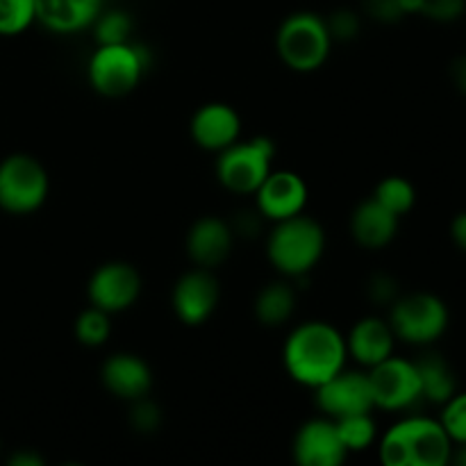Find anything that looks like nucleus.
Listing matches in <instances>:
<instances>
[{"label":"nucleus","instance_id":"nucleus-1","mask_svg":"<svg viewBox=\"0 0 466 466\" xmlns=\"http://www.w3.org/2000/svg\"><path fill=\"white\" fill-rule=\"evenodd\" d=\"M346 337L332 323L319 319L296 326L282 346L287 376L309 390H317L346 369Z\"/></svg>","mask_w":466,"mask_h":466},{"label":"nucleus","instance_id":"nucleus-2","mask_svg":"<svg viewBox=\"0 0 466 466\" xmlns=\"http://www.w3.org/2000/svg\"><path fill=\"white\" fill-rule=\"evenodd\" d=\"M378 455L385 466H446L453 441L440 419L405 417L378 440Z\"/></svg>","mask_w":466,"mask_h":466},{"label":"nucleus","instance_id":"nucleus-3","mask_svg":"<svg viewBox=\"0 0 466 466\" xmlns=\"http://www.w3.org/2000/svg\"><path fill=\"white\" fill-rule=\"evenodd\" d=\"M326 253V230L317 218L296 214L273 223L267 237V258L278 273L294 280L314 271Z\"/></svg>","mask_w":466,"mask_h":466},{"label":"nucleus","instance_id":"nucleus-4","mask_svg":"<svg viewBox=\"0 0 466 466\" xmlns=\"http://www.w3.org/2000/svg\"><path fill=\"white\" fill-rule=\"evenodd\" d=\"M332 44L326 16L309 9L289 14L276 32L278 57L296 73H314L326 66Z\"/></svg>","mask_w":466,"mask_h":466},{"label":"nucleus","instance_id":"nucleus-5","mask_svg":"<svg viewBox=\"0 0 466 466\" xmlns=\"http://www.w3.org/2000/svg\"><path fill=\"white\" fill-rule=\"evenodd\" d=\"M150 66L148 50L132 41L100 44L86 62V77L96 94L103 98H123L144 80Z\"/></svg>","mask_w":466,"mask_h":466},{"label":"nucleus","instance_id":"nucleus-6","mask_svg":"<svg viewBox=\"0 0 466 466\" xmlns=\"http://www.w3.org/2000/svg\"><path fill=\"white\" fill-rule=\"evenodd\" d=\"M276 144L271 137L258 135L253 139H237L226 150L217 153L214 173L221 187L237 196H253L264 177L273 171Z\"/></svg>","mask_w":466,"mask_h":466},{"label":"nucleus","instance_id":"nucleus-7","mask_svg":"<svg viewBox=\"0 0 466 466\" xmlns=\"http://www.w3.org/2000/svg\"><path fill=\"white\" fill-rule=\"evenodd\" d=\"M50 194V176L30 153H12L0 162V209L27 217L41 209Z\"/></svg>","mask_w":466,"mask_h":466},{"label":"nucleus","instance_id":"nucleus-8","mask_svg":"<svg viewBox=\"0 0 466 466\" xmlns=\"http://www.w3.org/2000/svg\"><path fill=\"white\" fill-rule=\"evenodd\" d=\"M390 326L396 339L412 346H431L449 330L451 314L444 300L431 291L400 294L390 305Z\"/></svg>","mask_w":466,"mask_h":466},{"label":"nucleus","instance_id":"nucleus-9","mask_svg":"<svg viewBox=\"0 0 466 466\" xmlns=\"http://www.w3.org/2000/svg\"><path fill=\"white\" fill-rule=\"evenodd\" d=\"M369 382H371L373 403L385 412H408L423 403L421 378H419L417 364L405 358L382 360L380 364L369 369Z\"/></svg>","mask_w":466,"mask_h":466},{"label":"nucleus","instance_id":"nucleus-10","mask_svg":"<svg viewBox=\"0 0 466 466\" xmlns=\"http://www.w3.org/2000/svg\"><path fill=\"white\" fill-rule=\"evenodd\" d=\"M141 291H144V278L139 268L123 259L100 264L86 282L89 305L107 314H121L130 309L139 300Z\"/></svg>","mask_w":466,"mask_h":466},{"label":"nucleus","instance_id":"nucleus-11","mask_svg":"<svg viewBox=\"0 0 466 466\" xmlns=\"http://www.w3.org/2000/svg\"><path fill=\"white\" fill-rule=\"evenodd\" d=\"M314 403H317L319 412L332 421L350 417V414L373 412L376 403H373L369 373L341 369L337 376H332L330 380L314 390Z\"/></svg>","mask_w":466,"mask_h":466},{"label":"nucleus","instance_id":"nucleus-12","mask_svg":"<svg viewBox=\"0 0 466 466\" xmlns=\"http://www.w3.org/2000/svg\"><path fill=\"white\" fill-rule=\"evenodd\" d=\"M221 300V285L209 268L194 267L182 273L171 289L173 314L185 326H203L217 312Z\"/></svg>","mask_w":466,"mask_h":466},{"label":"nucleus","instance_id":"nucleus-13","mask_svg":"<svg viewBox=\"0 0 466 466\" xmlns=\"http://www.w3.org/2000/svg\"><path fill=\"white\" fill-rule=\"evenodd\" d=\"M255 209L264 221H285V218L303 214L308 208V182L294 171H271L255 191Z\"/></svg>","mask_w":466,"mask_h":466},{"label":"nucleus","instance_id":"nucleus-14","mask_svg":"<svg viewBox=\"0 0 466 466\" xmlns=\"http://www.w3.org/2000/svg\"><path fill=\"white\" fill-rule=\"evenodd\" d=\"M291 455L299 466H339L349 458L332 419H309L296 431Z\"/></svg>","mask_w":466,"mask_h":466},{"label":"nucleus","instance_id":"nucleus-15","mask_svg":"<svg viewBox=\"0 0 466 466\" xmlns=\"http://www.w3.org/2000/svg\"><path fill=\"white\" fill-rule=\"evenodd\" d=\"M235 239L237 237L232 232L230 221L218 217H200L198 221L191 223L189 232H187V258L196 267L214 271L228 262L232 248H235Z\"/></svg>","mask_w":466,"mask_h":466},{"label":"nucleus","instance_id":"nucleus-16","mask_svg":"<svg viewBox=\"0 0 466 466\" xmlns=\"http://www.w3.org/2000/svg\"><path fill=\"white\" fill-rule=\"evenodd\" d=\"M189 135L198 148L221 153L241 137V116L228 103H205L189 121Z\"/></svg>","mask_w":466,"mask_h":466},{"label":"nucleus","instance_id":"nucleus-17","mask_svg":"<svg viewBox=\"0 0 466 466\" xmlns=\"http://www.w3.org/2000/svg\"><path fill=\"white\" fill-rule=\"evenodd\" d=\"M100 380L105 390L126 403L144 399L153 390V369L137 353H114L100 367Z\"/></svg>","mask_w":466,"mask_h":466},{"label":"nucleus","instance_id":"nucleus-18","mask_svg":"<svg viewBox=\"0 0 466 466\" xmlns=\"http://www.w3.org/2000/svg\"><path fill=\"white\" fill-rule=\"evenodd\" d=\"M105 0H35L36 23L59 36L91 30Z\"/></svg>","mask_w":466,"mask_h":466},{"label":"nucleus","instance_id":"nucleus-19","mask_svg":"<svg viewBox=\"0 0 466 466\" xmlns=\"http://www.w3.org/2000/svg\"><path fill=\"white\" fill-rule=\"evenodd\" d=\"M346 337V350L349 358L362 367L371 369L382 360L391 358L396 349V335L390 321L380 317H362L353 323Z\"/></svg>","mask_w":466,"mask_h":466},{"label":"nucleus","instance_id":"nucleus-20","mask_svg":"<svg viewBox=\"0 0 466 466\" xmlns=\"http://www.w3.org/2000/svg\"><path fill=\"white\" fill-rule=\"evenodd\" d=\"M400 218L382 208L376 198H367L350 214V235L367 250H382L399 235Z\"/></svg>","mask_w":466,"mask_h":466},{"label":"nucleus","instance_id":"nucleus-21","mask_svg":"<svg viewBox=\"0 0 466 466\" xmlns=\"http://www.w3.org/2000/svg\"><path fill=\"white\" fill-rule=\"evenodd\" d=\"M296 289L287 280H273L258 291L253 303L255 319L264 328H282L296 312Z\"/></svg>","mask_w":466,"mask_h":466},{"label":"nucleus","instance_id":"nucleus-22","mask_svg":"<svg viewBox=\"0 0 466 466\" xmlns=\"http://www.w3.org/2000/svg\"><path fill=\"white\" fill-rule=\"evenodd\" d=\"M414 364H417L419 378H421L423 403L444 405L458 391L455 371L440 353L421 355L419 360H414Z\"/></svg>","mask_w":466,"mask_h":466},{"label":"nucleus","instance_id":"nucleus-23","mask_svg":"<svg viewBox=\"0 0 466 466\" xmlns=\"http://www.w3.org/2000/svg\"><path fill=\"white\" fill-rule=\"evenodd\" d=\"M371 198H376L382 208L390 209L391 214H396L399 218H403L405 214L412 212V208L417 205V189H414L412 182L403 176H387L373 189Z\"/></svg>","mask_w":466,"mask_h":466},{"label":"nucleus","instance_id":"nucleus-24","mask_svg":"<svg viewBox=\"0 0 466 466\" xmlns=\"http://www.w3.org/2000/svg\"><path fill=\"white\" fill-rule=\"evenodd\" d=\"M337 432H339L341 441H344L346 451L350 453H362V451L371 449L378 441V426L373 421L371 412L350 414V417L335 419Z\"/></svg>","mask_w":466,"mask_h":466},{"label":"nucleus","instance_id":"nucleus-25","mask_svg":"<svg viewBox=\"0 0 466 466\" xmlns=\"http://www.w3.org/2000/svg\"><path fill=\"white\" fill-rule=\"evenodd\" d=\"M73 332H76L77 344L86 346V349H100L112 337V314L89 305L77 314Z\"/></svg>","mask_w":466,"mask_h":466},{"label":"nucleus","instance_id":"nucleus-26","mask_svg":"<svg viewBox=\"0 0 466 466\" xmlns=\"http://www.w3.org/2000/svg\"><path fill=\"white\" fill-rule=\"evenodd\" d=\"M94 39L96 44H123L130 41L132 30H135V21L130 14L121 7H103L96 16L94 25Z\"/></svg>","mask_w":466,"mask_h":466},{"label":"nucleus","instance_id":"nucleus-27","mask_svg":"<svg viewBox=\"0 0 466 466\" xmlns=\"http://www.w3.org/2000/svg\"><path fill=\"white\" fill-rule=\"evenodd\" d=\"M35 23V0H0V36L23 35Z\"/></svg>","mask_w":466,"mask_h":466},{"label":"nucleus","instance_id":"nucleus-28","mask_svg":"<svg viewBox=\"0 0 466 466\" xmlns=\"http://www.w3.org/2000/svg\"><path fill=\"white\" fill-rule=\"evenodd\" d=\"M440 423L444 426L446 435L451 437L453 446L466 444V391H455L441 405Z\"/></svg>","mask_w":466,"mask_h":466},{"label":"nucleus","instance_id":"nucleus-29","mask_svg":"<svg viewBox=\"0 0 466 466\" xmlns=\"http://www.w3.org/2000/svg\"><path fill=\"white\" fill-rule=\"evenodd\" d=\"M127 421L130 428L139 435H155V432L162 428V408H159L155 400H150L148 396L144 399H137L130 403V412H127Z\"/></svg>","mask_w":466,"mask_h":466},{"label":"nucleus","instance_id":"nucleus-30","mask_svg":"<svg viewBox=\"0 0 466 466\" xmlns=\"http://www.w3.org/2000/svg\"><path fill=\"white\" fill-rule=\"evenodd\" d=\"M326 23L332 41L349 44V41H355L360 36V30H362V14L358 9L339 7L330 16H326Z\"/></svg>","mask_w":466,"mask_h":466},{"label":"nucleus","instance_id":"nucleus-31","mask_svg":"<svg viewBox=\"0 0 466 466\" xmlns=\"http://www.w3.org/2000/svg\"><path fill=\"white\" fill-rule=\"evenodd\" d=\"M466 12V0H419V16L437 23H453Z\"/></svg>","mask_w":466,"mask_h":466},{"label":"nucleus","instance_id":"nucleus-32","mask_svg":"<svg viewBox=\"0 0 466 466\" xmlns=\"http://www.w3.org/2000/svg\"><path fill=\"white\" fill-rule=\"evenodd\" d=\"M367 296L371 303L390 308V305L400 296L399 280H396L391 273H385V271L373 273V276L367 280Z\"/></svg>","mask_w":466,"mask_h":466},{"label":"nucleus","instance_id":"nucleus-33","mask_svg":"<svg viewBox=\"0 0 466 466\" xmlns=\"http://www.w3.org/2000/svg\"><path fill=\"white\" fill-rule=\"evenodd\" d=\"M360 14L376 23H399L405 16L399 0H360Z\"/></svg>","mask_w":466,"mask_h":466},{"label":"nucleus","instance_id":"nucleus-34","mask_svg":"<svg viewBox=\"0 0 466 466\" xmlns=\"http://www.w3.org/2000/svg\"><path fill=\"white\" fill-rule=\"evenodd\" d=\"M264 217L258 209H241L235 218L230 221L235 237H258L262 230Z\"/></svg>","mask_w":466,"mask_h":466},{"label":"nucleus","instance_id":"nucleus-35","mask_svg":"<svg viewBox=\"0 0 466 466\" xmlns=\"http://www.w3.org/2000/svg\"><path fill=\"white\" fill-rule=\"evenodd\" d=\"M451 239L462 253H466V212L455 214L451 221Z\"/></svg>","mask_w":466,"mask_h":466},{"label":"nucleus","instance_id":"nucleus-36","mask_svg":"<svg viewBox=\"0 0 466 466\" xmlns=\"http://www.w3.org/2000/svg\"><path fill=\"white\" fill-rule=\"evenodd\" d=\"M9 466H44V458H41L36 451L30 449H21L7 460Z\"/></svg>","mask_w":466,"mask_h":466},{"label":"nucleus","instance_id":"nucleus-37","mask_svg":"<svg viewBox=\"0 0 466 466\" xmlns=\"http://www.w3.org/2000/svg\"><path fill=\"white\" fill-rule=\"evenodd\" d=\"M451 80L458 86V91H462L466 96V55H462V57H458L451 64Z\"/></svg>","mask_w":466,"mask_h":466},{"label":"nucleus","instance_id":"nucleus-38","mask_svg":"<svg viewBox=\"0 0 466 466\" xmlns=\"http://www.w3.org/2000/svg\"><path fill=\"white\" fill-rule=\"evenodd\" d=\"M451 462L466 466V444H458L453 446V455H451Z\"/></svg>","mask_w":466,"mask_h":466},{"label":"nucleus","instance_id":"nucleus-39","mask_svg":"<svg viewBox=\"0 0 466 466\" xmlns=\"http://www.w3.org/2000/svg\"><path fill=\"white\" fill-rule=\"evenodd\" d=\"M105 3H116V0H105Z\"/></svg>","mask_w":466,"mask_h":466}]
</instances>
